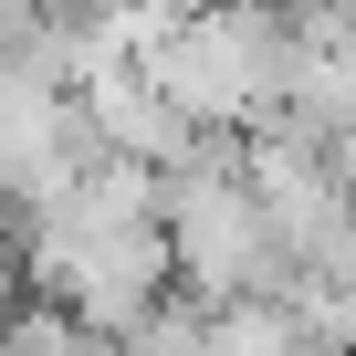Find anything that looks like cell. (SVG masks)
I'll return each instance as SVG.
<instances>
[{
	"label": "cell",
	"instance_id": "5b68a950",
	"mask_svg": "<svg viewBox=\"0 0 356 356\" xmlns=\"http://www.w3.org/2000/svg\"><path fill=\"white\" fill-rule=\"evenodd\" d=\"M0 356H22V346H11V335H0Z\"/></svg>",
	"mask_w": 356,
	"mask_h": 356
},
{
	"label": "cell",
	"instance_id": "7a4b0ae2",
	"mask_svg": "<svg viewBox=\"0 0 356 356\" xmlns=\"http://www.w3.org/2000/svg\"><path fill=\"white\" fill-rule=\"evenodd\" d=\"M11 346H22V356H126L115 335H95V325H74L63 304H42V314H11Z\"/></svg>",
	"mask_w": 356,
	"mask_h": 356
},
{
	"label": "cell",
	"instance_id": "277c9868",
	"mask_svg": "<svg viewBox=\"0 0 356 356\" xmlns=\"http://www.w3.org/2000/svg\"><path fill=\"white\" fill-rule=\"evenodd\" d=\"M325 168L346 178V200H356V126H346V136H325Z\"/></svg>",
	"mask_w": 356,
	"mask_h": 356
},
{
	"label": "cell",
	"instance_id": "3957f363",
	"mask_svg": "<svg viewBox=\"0 0 356 356\" xmlns=\"http://www.w3.org/2000/svg\"><path fill=\"white\" fill-rule=\"evenodd\" d=\"M22 293H32V273H22V241H11V220H0V325L22 314Z\"/></svg>",
	"mask_w": 356,
	"mask_h": 356
},
{
	"label": "cell",
	"instance_id": "6da1fadb",
	"mask_svg": "<svg viewBox=\"0 0 356 356\" xmlns=\"http://www.w3.org/2000/svg\"><path fill=\"white\" fill-rule=\"evenodd\" d=\"M157 231H168V273L189 283L210 314L220 304H262L283 293V252L241 189V147H189L157 178Z\"/></svg>",
	"mask_w": 356,
	"mask_h": 356
}]
</instances>
